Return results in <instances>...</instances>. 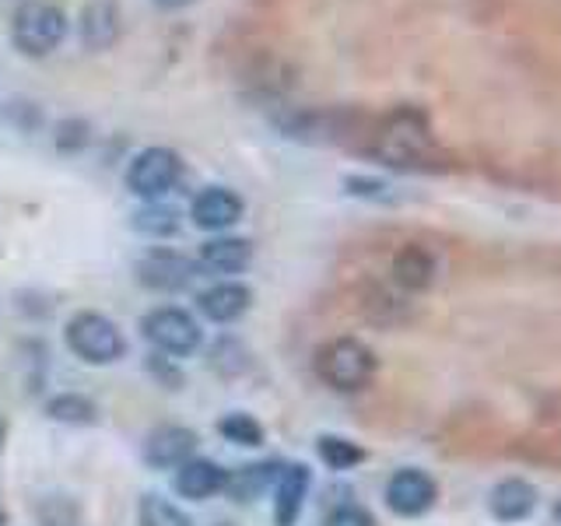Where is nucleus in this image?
Instances as JSON below:
<instances>
[{
    "mask_svg": "<svg viewBox=\"0 0 561 526\" xmlns=\"http://www.w3.org/2000/svg\"><path fill=\"white\" fill-rule=\"evenodd\" d=\"M158 8H169V11H180V8H186V4H193V0H154Z\"/></svg>",
    "mask_w": 561,
    "mask_h": 526,
    "instance_id": "obj_25",
    "label": "nucleus"
},
{
    "mask_svg": "<svg viewBox=\"0 0 561 526\" xmlns=\"http://www.w3.org/2000/svg\"><path fill=\"white\" fill-rule=\"evenodd\" d=\"M373 151L386 165H397V169L428 162L435 151V134H432L428 116L414 110V105H400V110H393L379 123V130L373 137Z\"/></svg>",
    "mask_w": 561,
    "mask_h": 526,
    "instance_id": "obj_1",
    "label": "nucleus"
},
{
    "mask_svg": "<svg viewBox=\"0 0 561 526\" xmlns=\"http://www.w3.org/2000/svg\"><path fill=\"white\" fill-rule=\"evenodd\" d=\"M228 484V470L215 460H204V456H193V460L175 467V478H172V488L180 491L183 499H193V502H204L210 495H221Z\"/></svg>",
    "mask_w": 561,
    "mask_h": 526,
    "instance_id": "obj_11",
    "label": "nucleus"
},
{
    "mask_svg": "<svg viewBox=\"0 0 561 526\" xmlns=\"http://www.w3.org/2000/svg\"><path fill=\"white\" fill-rule=\"evenodd\" d=\"M201 438L193 428H183V425H162L148 435L145 443V460L158 470H175L180 464L193 460V453H197Z\"/></svg>",
    "mask_w": 561,
    "mask_h": 526,
    "instance_id": "obj_10",
    "label": "nucleus"
},
{
    "mask_svg": "<svg viewBox=\"0 0 561 526\" xmlns=\"http://www.w3.org/2000/svg\"><path fill=\"white\" fill-rule=\"evenodd\" d=\"M488 508L499 523H519L537 508V491H534V484H526L519 478L499 481L488 499Z\"/></svg>",
    "mask_w": 561,
    "mask_h": 526,
    "instance_id": "obj_16",
    "label": "nucleus"
},
{
    "mask_svg": "<svg viewBox=\"0 0 561 526\" xmlns=\"http://www.w3.org/2000/svg\"><path fill=\"white\" fill-rule=\"evenodd\" d=\"M137 519H140V526H193V519L183 513V508L172 505L162 495H145V499H140Z\"/></svg>",
    "mask_w": 561,
    "mask_h": 526,
    "instance_id": "obj_22",
    "label": "nucleus"
},
{
    "mask_svg": "<svg viewBox=\"0 0 561 526\" xmlns=\"http://www.w3.org/2000/svg\"><path fill=\"white\" fill-rule=\"evenodd\" d=\"M46 414L53 421H64V425H95L99 408L81 393H60L46 403Z\"/></svg>",
    "mask_w": 561,
    "mask_h": 526,
    "instance_id": "obj_19",
    "label": "nucleus"
},
{
    "mask_svg": "<svg viewBox=\"0 0 561 526\" xmlns=\"http://www.w3.org/2000/svg\"><path fill=\"white\" fill-rule=\"evenodd\" d=\"M67 35V14L53 0H22L11 18V39L25 57H49Z\"/></svg>",
    "mask_w": 561,
    "mask_h": 526,
    "instance_id": "obj_3",
    "label": "nucleus"
},
{
    "mask_svg": "<svg viewBox=\"0 0 561 526\" xmlns=\"http://www.w3.org/2000/svg\"><path fill=\"white\" fill-rule=\"evenodd\" d=\"M64 341L88 365H113L127 355L123 330L102 312H75L64 327Z\"/></svg>",
    "mask_w": 561,
    "mask_h": 526,
    "instance_id": "obj_4",
    "label": "nucleus"
},
{
    "mask_svg": "<svg viewBox=\"0 0 561 526\" xmlns=\"http://www.w3.org/2000/svg\"><path fill=\"white\" fill-rule=\"evenodd\" d=\"M438 499V484L428 478L425 470H414V467H403L397 470L390 481H386V505L393 508L397 516L403 519H414V516H425L428 508Z\"/></svg>",
    "mask_w": 561,
    "mask_h": 526,
    "instance_id": "obj_7",
    "label": "nucleus"
},
{
    "mask_svg": "<svg viewBox=\"0 0 561 526\" xmlns=\"http://www.w3.org/2000/svg\"><path fill=\"white\" fill-rule=\"evenodd\" d=\"M554 523H558V526H561V499H558V502H554Z\"/></svg>",
    "mask_w": 561,
    "mask_h": 526,
    "instance_id": "obj_27",
    "label": "nucleus"
},
{
    "mask_svg": "<svg viewBox=\"0 0 561 526\" xmlns=\"http://www.w3.org/2000/svg\"><path fill=\"white\" fill-rule=\"evenodd\" d=\"M0 526H4V508H0Z\"/></svg>",
    "mask_w": 561,
    "mask_h": 526,
    "instance_id": "obj_28",
    "label": "nucleus"
},
{
    "mask_svg": "<svg viewBox=\"0 0 561 526\" xmlns=\"http://www.w3.org/2000/svg\"><path fill=\"white\" fill-rule=\"evenodd\" d=\"M4 443H8V418L0 414V449H4Z\"/></svg>",
    "mask_w": 561,
    "mask_h": 526,
    "instance_id": "obj_26",
    "label": "nucleus"
},
{
    "mask_svg": "<svg viewBox=\"0 0 561 526\" xmlns=\"http://www.w3.org/2000/svg\"><path fill=\"white\" fill-rule=\"evenodd\" d=\"M140 330H145V338L158 347L165 351V355H193V351L201 347V338L204 330L201 323L193 320V316L180 306H158L151 309L145 320H140Z\"/></svg>",
    "mask_w": 561,
    "mask_h": 526,
    "instance_id": "obj_5",
    "label": "nucleus"
},
{
    "mask_svg": "<svg viewBox=\"0 0 561 526\" xmlns=\"http://www.w3.org/2000/svg\"><path fill=\"white\" fill-rule=\"evenodd\" d=\"M323 526H376V519L362 505H341V508H333V513L327 516Z\"/></svg>",
    "mask_w": 561,
    "mask_h": 526,
    "instance_id": "obj_24",
    "label": "nucleus"
},
{
    "mask_svg": "<svg viewBox=\"0 0 561 526\" xmlns=\"http://www.w3.org/2000/svg\"><path fill=\"white\" fill-rule=\"evenodd\" d=\"M253 263V242L250 239H236V236H221L201 245V260L197 267L207 274H242Z\"/></svg>",
    "mask_w": 561,
    "mask_h": 526,
    "instance_id": "obj_15",
    "label": "nucleus"
},
{
    "mask_svg": "<svg viewBox=\"0 0 561 526\" xmlns=\"http://www.w3.org/2000/svg\"><path fill=\"white\" fill-rule=\"evenodd\" d=\"M280 460H267V464H250V467H242L239 473L228 470V484L225 491L232 495L236 502H253L256 495H263L274 481H277V473H280Z\"/></svg>",
    "mask_w": 561,
    "mask_h": 526,
    "instance_id": "obj_18",
    "label": "nucleus"
},
{
    "mask_svg": "<svg viewBox=\"0 0 561 526\" xmlns=\"http://www.w3.org/2000/svg\"><path fill=\"white\" fill-rule=\"evenodd\" d=\"M316 453H320V460L330 470H351V467H358L365 460V449L358 443H351V438H344V435H320Z\"/></svg>",
    "mask_w": 561,
    "mask_h": 526,
    "instance_id": "obj_20",
    "label": "nucleus"
},
{
    "mask_svg": "<svg viewBox=\"0 0 561 526\" xmlns=\"http://www.w3.org/2000/svg\"><path fill=\"white\" fill-rule=\"evenodd\" d=\"M180 175H183V162L172 148H145L127 169V186L134 197L151 204V201H162L165 193L180 183Z\"/></svg>",
    "mask_w": 561,
    "mask_h": 526,
    "instance_id": "obj_6",
    "label": "nucleus"
},
{
    "mask_svg": "<svg viewBox=\"0 0 561 526\" xmlns=\"http://www.w3.org/2000/svg\"><path fill=\"white\" fill-rule=\"evenodd\" d=\"M312 473L306 464H288L280 467L277 481H274V519L277 526H295L298 516H302V505L309 495Z\"/></svg>",
    "mask_w": 561,
    "mask_h": 526,
    "instance_id": "obj_12",
    "label": "nucleus"
},
{
    "mask_svg": "<svg viewBox=\"0 0 561 526\" xmlns=\"http://www.w3.org/2000/svg\"><path fill=\"white\" fill-rule=\"evenodd\" d=\"M253 302V291L239 285V281H218L197 295V309L207 316L210 323H232L239 316L250 309Z\"/></svg>",
    "mask_w": 561,
    "mask_h": 526,
    "instance_id": "obj_13",
    "label": "nucleus"
},
{
    "mask_svg": "<svg viewBox=\"0 0 561 526\" xmlns=\"http://www.w3.org/2000/svg\"><path fill=\"white\" fill-rule=\"evenodd\" d=\"M242 197L228 186H207L201 190L190 204V218L204 232H225L242 218Z\"/></svg>",
    "mask_w": 561,
    "mask_h": 526,
    "instance_id": "obj_9",
    "label": "nucleus"
},
{
    "mask_svg": "<svg viewBox=\"0 0 561 526\" xmlns=\"http://www.w3.org/2000/svg\"><path fill=\"white\" fill-rule=\"evenodd\" d=\"M218 432L236 446H260L263 443V425L253 414H225L218 421Z\"/></svg>",
    "mask_w": 561,
    "mask_h": 526,
    "instance_id": "obj_23",
    "label": "nucleus"
},
{
    "mask_svg": "<svg viewBox=\"0 0 561 526\" xmlns=\"http://www.w3.org/2000/svg\"><path fill=\"white\" fill-rule=\"evenodd\" d=\"M78 32L84 49H110L119 39V11L113 0H88L78 18Z\"/></svg>",
    "mask_w": 561,
    "mask_h": 526,
    "instance_id": "obj_14",
    "label": "nucleus"
},
{
    "mask_svg": "<svg viewBox=\"0 0 561 526\" xmlns=\"http://www.w3.org/2000/svg\"><path fill=\"white\" fill-rule=\"evenodd\" d=\"M316 376L337 393H358L376 376V355L358 338H333L316 351Z\"/></svg>",
    "mask_w": 561,
    "mask_h": 526,
    "instance_id": "obj_2",
    "label": "nucleus"
},
{
    "mask_svg": "<svg viewBox=\"0 0 561 526\" xmlns=\"http://www.w3.org/2000/svg\"><path fill=\"white\" fill-rule=\"evenodd\" d=\"M134 228H137V232L151 236V239H165L172 232H180V215H175L172 207L151 201L148 207H140L134 215Z\"/></svg>",
    "mask_w": 561,
    "mask_h": 526,
    "instance_id": "obj_21",
    "label": "nucleus"
},
{
    "mask_svg": "<svg viewBox=\"0 0 561 526\" xmlns=\"http://www.w3.org/2000/svg\"><path fill=\"white\" fill-rule=\"evenodd\" d=\"M197 277V263L175 250H151L148 256H140L137 263V281L151 291H183Z\"/></svg>",
    "mask_w": 561,
    "mask_h": 526,
    "instance_id": "obj_8",
    "label": "nucleus"
},
{
    "mask_svg": "<svg viewBox=\"0 0 561 526\" xmlns=\"http://www.w3.org/2000/svg\"><path fill=\"white\" fill-rule=\"evenodd\" d=\"M393 281L408 291H425L435 281V256L425 250V245L408 242L393 256Z\"/></svg>",
    "mask_w": 561,
    "mask_h": 526,
    "instance_id": "obj_17",
    "label": "nucleus"
}]
</instances>
